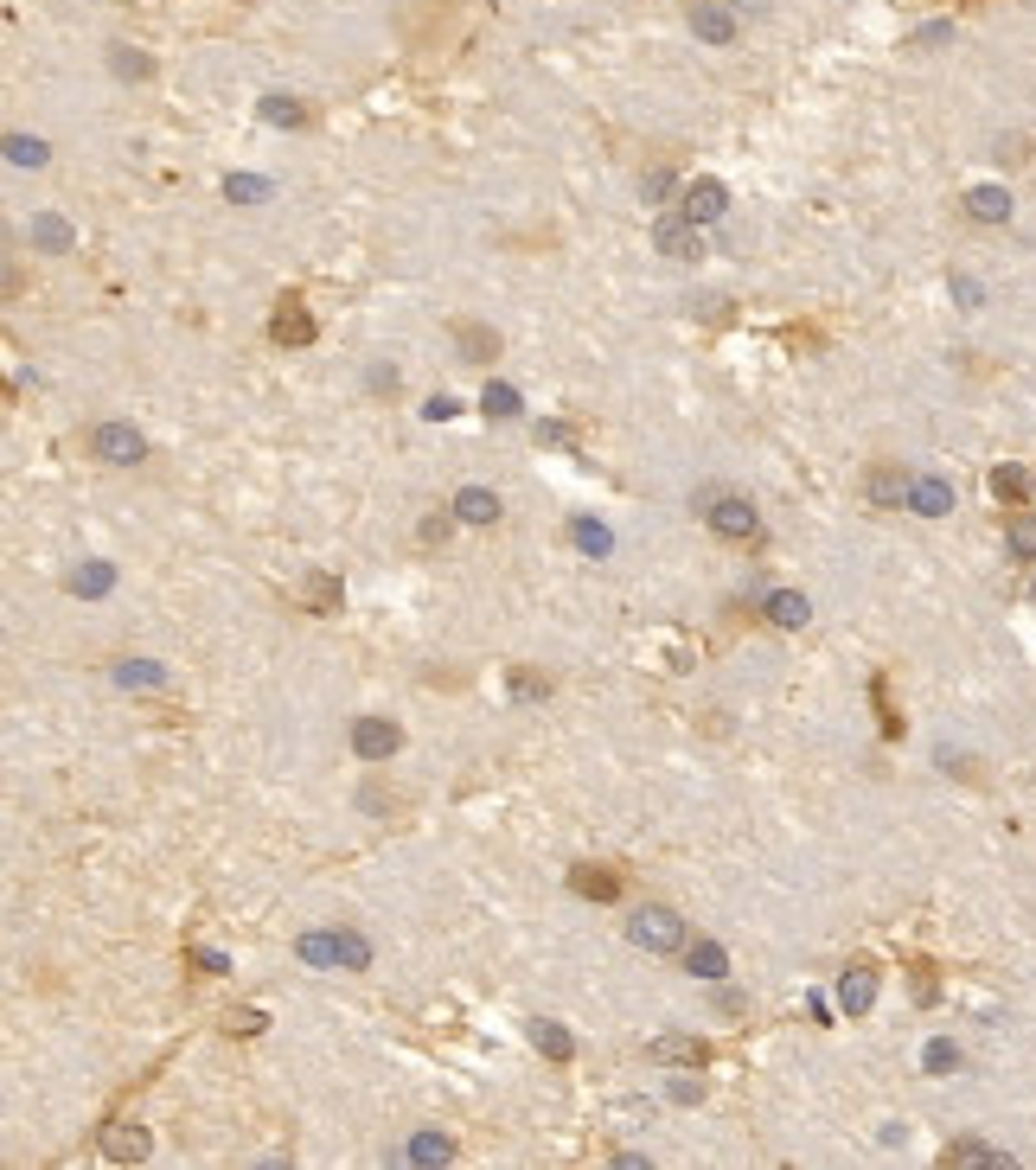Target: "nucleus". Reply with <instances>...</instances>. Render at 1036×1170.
<instances>
[{
	"instance_id": "obj_1",
	"label": "nucleus",
	"mask_w": 1036,
	"mask_h": 1170,
	"mask_svg": "<svg viewBox=\"0 0 1036 1170\" xmlns=\"http://www.w3.org/2000/svg\"><path fill=\"white\" fill-rule=\"evenodd\" d=\"M627 941H633V947H646V954H679V947H685V921H679L666 902H646V908H633Z\"/></svg>"
},
{
	"instance_id": "obj_2",
	"label": "nucleus",
	"mask_w": 1036,
	"mask_h": 1170,
	"mask_svg": "<svg viewBox=\"0 0 1036 1170\" xmlns=\"http://www.w3.org/2000/svg\"><path fill=\"white\" fill-rule=\"evenodd\" d=\"M704 518H710V531H717V538H756V531H761L756 505H749V499H736V492H717Z\"/></svg>"
},
{
	"instance_id": "obj_3",
	"label": "nucleus",
	"mask_w": 1036,
	"mask_h": 1170,
	"mask_svg": "<svg viewBox=\"0 0 1036 1170\" xmlns=\"http://www.w3.org/2000/svg\"><path fill=\"white\" fill-rule=\"evenodd\" d=\"M141 455H147L141 429H129V422H103V429H96V461H109V468H135Z\"/></svg>"
},
{
	"instance_id": "obj_4",
	"label": "nucleus",
	"mask_w": 1036,
	"mask_h": 1170,
	"mask_svg": "<svg viewBox=\"0 0 1036 1170\" xmlns=\"http://www.w3.org/2000/svg\"><path fill=\"white\" fill-rule=\"evenodd\" d=\"M397 723H384V717H358V729H352V749H358V761H391L397 755Z\"/></svg>"
},
{
	"instance_id": "obj_5",
	"label": "nucleus",
	"mask_w": 1036,
	"mask_h": 1170,
	"mask_svg": "<svg viewBox=\"0 0 1036 1170\" xmlns=\"http://www.w3.org/2000/svg\"><path fill=\"white\" fill-rule=\"evenodd\" d=\"M679 211H685L691 224H717V218L730 211V193H723V180H691L685 199H679Z\"/></svg>"
},
{
	"instance_id": "obj_6",
	"label": "nucleus",
	"mask_w": 1036,
	"mask_h": 1170,
	"mask_svg": "<svg viewBox=\"0 0 1036 1170\" xmlns=\"http://www.w3.org/2000/svg\"><path fill=\"white\" fill-rule=\"evenodd\" d=\"M653 244H659L666 257H679V263L704 257V237H697V224H691L685 211H679V218H659V224H653Z\"/></svg>"
},
{
	"instance_id": "obj_7",
	"label": "nucleus",
	"mask_w": 1036,
	"mask_h": 1170,
	"mask_svg": "<svg viewBox=\"0 0 1036 1170\" xmlns=\"http://www.w3.org/2000/svg\"><path fill=\"white\" fill-rule=\"evenodd\" d=\"M646 1055H653V1062H672V1068H704V1062H710V1042H704V1036H653Z\"/></svg>"
},
{
	"instance_id": "obj_8",
	"label": "nucleus",
	"mask_w": 1036,
	"mask_h": 1170,
	"mask_svg": "<svg viewBox=\"0 0 1036 1170\" xmlns=\"http://www.w3.org/2000/svg\"><path fill=\"white\" fill-rule=\"evenodd\" d=\"M103 1158H109V1165H141V1158H147V1132L129 1126V1119L103 1126Z\"/></svg>"
},
{
	"instance_id": "obj_9",
	"label": "nucleus",
	"mask_w": 1036,
	"mask_h": 1170,
	"mask_svg": "<svg viewBox=\"0 0 1036 1170\" xmlns=\"http://www.w3.org/2000/svg\"><path fill=\"white\" fill-rule=\"evenodd\" d=\"M838 1004H844V1017H864V1011L877 1004V972H870V965H851V972L838 978Z\"/></svg>"
},
{
	"instance_id": "obj_10",
	"label": "nucleus",
	"mask_w": 1036,
	"mask_h": 1170,
	"mask_svg": "<svg viewBox=\"0 0 1036 1170\" xmlns=\"http://www.w3.org/2000/svg\"><path fill=\"white\" fill-rule=\"evenodd\" d=\"M270 333H276V345H307L314 340V314H307L301 301H281L276 320H270Z\"/></svg>"
},
{
	"instance_id": "obj_11",
	"label": "nucleus",
	"mask_w": 1036,
	"mask_h": 1170,
	"mask_svg": "<svg viewBox=\"0 0 1036 1170\" xmlns=\"http://www.w3.org/2000/svg\"><path fill=\"white\" fill-rule=\"evenodd\" d=\"M691 32L710 39V45H730V39H736V19H730L717 0H697V6H691Z\"/></svg>"
},
{
	"instance_id": "obj_12",
	"label": "nucleus",
	"mask_w": 1036,
	"mask_h": 1170,
	"mask_svg": "<svg viewBox=\"0 0 1036 1170\" xmlns=\"http://www.w3.org/2000/svg\"><path fill=\"white\" fill-rule=\"evenodd\" d=\"M569 883H576V895L615 902V895H621V870H608V864H576V870H569Z\"/></svg>"
},
{
	"instance_id": "obj_13",
	"label": "nucleus",
	"mask_w": 1036,
	"mask_h": 1170,
	"mask_svg": "<svg viewBox=\"0 0 1036 1170\" xmlns=\"http://www.w3.org/2000/svg\"><path fill=\"white\" fill-rule=\"evenodd\" d=\"M967 211L979 218V224H1005V218H1011V193H1005V186H972Z\"/></svg>"
},
{
	"instance_id": "obj_14",
	"label": "nucleus",
	"mask_w": 1036,
	"mask_h": 1170,
	"mask_svg": "<svg viewBox=\"0 0 1036 1170\" xmlns=\"http://www.w3.org/2000/svg\"><path fill=\"white\" fill-rule=\"evenodd\" d=\"M908 505H915L921 518H941V512H954V486L947 481H915L908 486Z\"/></svg>"
},
{
	"instance_id": "obj_15",
	"label": "nucleus",
	"mask_w": 1036,
	"mask_h": 1170,
	"mask_svg": "<svg viewBox=\"0 0 1036 1170\" xmlns=\"http://www.w3.org/2000/svg\"><path fill=\"white\" fill-rule=\"evenodd\" d=\"M32 244H39V250H52V257H65L77 237H70V224L58 218V211H45V218H32Z\"/></svg>"
},
{
	"instance_id": "obj_16",
	"label": "nucleus",
	"mask_w": 1036,
	"mask_h": 1170,
	"mask_svg": "<svg viewBox=\"0 0 1036 1170\" xmlns=\"http://www.w3.org/2000/svg\"><path fill=\"white\" fill-rule=\"evenodd\" d=\"M532 1042H538L551 1062H569V1055H576V1036L563 1030V1024H551V1017H538V1024H532Z\"/></svg>"
},
{
	"instance_id": "obj_17",
	"label": "nucleus",
	"mask_w": 1036,
	"mask_h": 1170,
	"mask_svg": "<svg viewBox=\"0 0 1036 1170\" xmlns=\"http://www.w3.org/2000/svg\"><path fill=\"white\" fill-rule=\"evenodd\" d=\"M806 615H813L806 595H794V589H774V595H768V620H774V627H806Z\"/></svg>"
},
{
	"instance_id": "obj_18",
	"label": "nucleus",
	"mask_w": 1036,
	"mask_h": 1170,
	"mask_svg": "<svg viewBox=\"0 0 1036 1170\" xmlns=\"http://www.w3.org/2000/svg\"><path fill=\"white\" fill-rule=\"evenodd\" d=\"M941 1165H992V1170H1005L1011 1158H1005V1152H992V1145H979V1139H960V1145H947V1152H941Z\"/></svg>"
},
{
	"instance_id": "obj_19",
	"label": "nucleus",
	"mask_w": 1036,
	"mask_h": 1170,
	"mask_svg": "<svg viewBox=\"0 0 1036 1170\" xmlns=\"http://www.w3.org/2000/svg\"><path fill=\"white\" fill-rule=\"evenodd\" d=\"M301 595H307V608H314V615H333V608H340V582H333L327 569H314V576L301 582Z\"/></svg>"
},
{
	"instance_id": "obj_20",
	"label": "nucleus",
	"mask_w": 1036,
	"mask_h": 1170,
	"mask_svg": "<svg viewBox=\"0 0 1036 1170\" xmlns=\"http://www.w3.org/2000/svg\"><path fill=\"white\" fill-rule=\"evenodd\" d=\"M455 512H461L468 525H493V518H499V499H493L486 486H468V492L455 499Z\"/></svg>"
},
{
	"instance_id": "obj_21",
	"label": "nucleus",
	"mask_w": 1036,
	"mask_h": 1170,
	"mask_svg": "<svg viewBox=\"0 0 1036 1170\" xmlns=\"http://www.w3.org/2000/svg\"><path fill=\"white\" fill-rule=\"evenodd\" d=\"M455 340H461V358H468V365H486V358L499 352V333H486V327H455Z\"/></svg>"
},
{
	"instance_id": "obj_22",
	"label": "nucleus",
	"mask_w": 1036,
	"mask_h": 1170,
	"mask_svg": "<svg viewBox=\"0 0 1036 1170\" xmlns=\"http://www.w3.org/2000/svg\"><path fill=\"white\" fill-rule=\"evenodd\" d=\"M6 160H13V167H45L52 147H45L39 135H6Z\"/></svg>"
},
{
	"instance_id": "obj_23",
	"label": "nucleus",
	"mask_w": 1036,
	"mask_h": 1170,
	"mask_svg": "<svg viewBox=\"0 0 1036 1170\" xmlns=\"http://www.w3.org/2000/svg\"><path fill=\"white\" fill-rule=\"evenodd\" d=\"M263 122H276V129H301V122H307V109H301L294 96H263Z\"/></svg>"
},
{
	"instance_id": "obj_24",
	"label": "nucleus",
	"mask_w": 1036,
	"mask_h": 1170,
	"mask_svg": "<svg viewBox=\"0 0 1036 1170\" xmlns=\"http://www.w3.org/2000/svg\"><path fill=\"white\" fill-rule=\"evenodd\" d=\"M1011 556H1018V563H1036V512H1018V518H1011Z\"/></svg>"
},
{
	"instance_id": "obj_25",
	"label": "nucleus",
	"mask_w": 1036,
	"mask_h": 1170,
	"mask_svg": "<svg viewBox=\"0 0 1036 1170\" xmlns=\"http://www.w3.org/2000/svg\"><path fill=\"white\" fill-rule=\"evenodd\" d=\"M116 582V569L109 563H90V569H70V595H103Z\"/></svg>"
},
{
	"instance_id": "obj_26",
	"label": "nucleus",
	"mask_w": 1036,
	"mask_h": 1170,
	"mask_svg": "<svg viewBox=\"0 0 1036 1170\" xmlns=\"http://www.w3.org/2000/svg\"><path fill=\"white\" fill-rule=\"evenodd\" d=\"M723 947H717V941H697V947H691V972H697V978H723Z\"/></svg>"
},
{
	"instance_id": "obj_27",
	"label": "nucleus",
	"mask_w": 1036,
	"mask_h": 1170,
	"mask_svg": "<svg viewBox=\"0 0 1036 1170\" xmlns=\"http://www.w3.org/2000/svg\"><path fill=\"white\" fill-rule=\"evenodd\" d=\"M908 474H896V468H883V474H877V481H870V499H883V505H896V499H908Z\"/></svg>"
},
{
	"instance_id": "obj_28",
	"label": "nucleus",
	"mask_w": 1036,
	"mask_h": 1170,
	"mask_svg": "<svg viewBox=\"0 0 1036 1170\" xmlns=\"http://www.w3.org/2000/svg\"><path fill=\"white\" fill-rule=\"evenodd\" d=\"M333 965H352V972H358V965H371V947H365L358 934H333Z\"/></svg>"
},
{
	"instance_id": "obj_29",
	"label": "nucleus",
	"mask_w": 1036,
	"mask_h": 1170,
	"mask_svg": "<svg viewBox=\"0 0 1036 1170\" xmlns=\"http://www.w3.org/2000/svg\"><path fill=\"white\" fill-rule=\"evenodd\" d=\"M486 416H499V422H512V416H519V391H512V384H486Z\"/></svg>"
},
{
	"instance_id": "obj_30",
	"label": "nucleus",
	"mask_w": 1036,
	"mask_h": 1170,
	"mask_svg": "<svg viewBox=\"0 0 1036 1170\" xmlns=\"http://www.w3.org/2000/svg\"><path fill=\"white\" fill-rule=\"evenodd\" d=\"M992 492H998V499H1011V505H1018V499H1024V492H1031V474H1024V468H998V474H992Z\"/></svg>"
},
{
	"instance_id": "obj_31",
	"label": "nucleus",
	"mask_w": 1036,
	"mask_h": 1170,
	"mask_svg": "<svg viewBox=\"0 0 1036 1170\" xmlns=\"http://www.w3.org/2000/svg\"><path fill=\"white\" fill-rule=\"evenodd\" d=\"M410 1158H416V1165H448V1158H455V1145H448V1139H435V1132H422V1139L410 1145Z\"/></svg>"
},
{
	"instance_id": "obj_32",
	"label": "nucleus",
	"mask_w": 1036,
	"mask_h": 1170,
	"mask_svg": "<svg viewBox=\"0 0 1036 1170\" xmlns=\"http://www.w3.org/2000/svg\"><path fill=\"white\" fill-rule=\"evenodd\" d=\"M122 685H167V672H160V666H154V659H122Z\"/></svg>"
},
{
	"instance_id": "obj_33",
	"label": "nucleus",
	"mask_w": 1036,
	"mask_h": 1170,
	"mask_svg": "<svg viewBox=\"0 0 1036 1170\" xmlns=\"http://www.w3.org/2000/svg\"><path fill=\"white\" fill-rule=\"evenodd\" d=\"M947 1068H960V1049L941 1036V1042H928V1075H947Z\"/></svg>"
},
{
	"instance_id": "obj_34",
	"label": "nucleus",
	"mask_w": 1036,
	"mask_h": 1170,
	"mask_svg": "<svg viewBox=\"0 0 1036 1170\" xmlns=\"http://www.w3.org/2000/svg\"><path fill=\"white\" fill-rule=\"evenodd\" d=\"M109 65H116V77H147V70H154L135 45H116V58H109Z\"/></svg>"
},
{
	"instance_id": "obj_35",
	"label": "nucleus",
	"mask_w": 1036,
	"mask_h": 1170,
	"mask_svg": "<svg viewBox=\"0 0 1036 1170\" xmlns=\"http://www.w3.org/2000/svg\"><path fill=\"white\" fill-rule=\"evenodd\" d=\"M263 1024H270L263 1011H231V1017H224V1030H231V1036H257Z\"/></svg>"
},
{
	"instance_id": "obj_36",
	"label": "nucleus",
	"mask_w": 1036,
	"mask_h": 1170,
	"mask_svg": "<svg viewBox=\"0 0 1036 1170\" xmlns=\"http://www.w3.org/2000/svg\"><path fill=\"white\" fill-rule=\"evenodd\" d=\"M576 544H582V551H608V531H602V525H576Z\"/></svg>"
},
{
	"instance_id": "obj_37",
	"label": "nucleus",
	"mask_w": 1036,
	"mask_h": 1170,
	"mask_svg": "<svg viewBox=\"0 0 1036 1170\" xmlns=\"http://www.w3.org/2000/svg\"><path fill=\"white\" fill-rule=\"evenodd\" d=\"M947 39H954V26H947V19H941V26H921V32H915V39H908V45H947Z\"/></svg>"
},
{
	"instance_id": "obj_38",
	"label": "nucleus",
	"mask_w": 1036,
	"mask_h": 1170,
	"mask_svg": "<svg viewBox=\"0 0 1036 1170\" xmlns=\"http://www.w3.org/2000/svg\"><path fill=\"white\" fill-rule=\"evenodd\" d=\"M666 193H672V173H646L640 180V199H666Z\"/></svg>"
},
{
	"instance_id": "obj_39",
	"label": "nucleus",
	"mask_w": 1036,
	"mask_h": 1170,
	"mask_svg": "<svg viewBox=\"0 0 1036 1170\" xmlns=\"http://www.w3.org/2000/svg\"><path fill=\"white\" fill-rule=\"evenodd\" d=\"M455 410H461V404H455V397H429V410H422V416H429V422H448V416H455Z\"/></svg>"
},
{
	"instance_id": "obj_40",
	"label": "nucleus",
	"mask_w": 1036,
	"mask_h": 1170,
	"mask_svg": "<svg viewBox=\"0 0 1036 1170\" xmlns=\"http://www.w3.org/2000/svg\"><path fill=\"white\" fill-rule=\"evenodd\" d=\"M224 193H231V199H263V186H257V180H224Z\"/></svg>"
},
{
	"instance_id": "obj_41",
	"label": "nucleus",
	"mask_w": 1036,
	"mask_h": 1170,
	"mask_svg": "<svg viewBox=\"0 0 1036 1170\" xmlns=\"http://www.w3.org/2000/svg\"><path fill=\"white\" fill-rule=\"evenodd\" d=\"M538 442H551V448H569V429H563V422H545V429H538Z\"/></svg>"
},
{
	"instance_id": "obj_42",
	"label": "nucleus",
	"mask_w": 1036,
	"mask_h": 1170,
	"mask_svg": "<svg viewBox=\"0 0 1036 1170\" xmlns=\"http://www.w3.org/2000/svg\"><path fill=\"white\" fill-rule=\"evenodd\" d=\"M512 691H519V697H545V685H538L532 672H519V679H512Z\"/></svg>"
},
{
	"instance_id": "obj_43",
	"label": "nucleus",
	"mask_w": 1036,
	"mask_h": 1170,
	"mask_svg": "<svg viewBox=\"0 0 1036 1170\" xmlns=\"http://www.w3.org/2000/svg\"><path fill=\"white\" fill-rule=\"evenodd\" d=\"M697 1094H704V1088H697V1081H672V1101H679V1106H691V1101H697Z\"/></svg>"
},
{
	"instance_id": "obj_44",
	"label": "nucleus",
	"mask_w": 1036,
	"mask_h": 1170,
	"mask_svg": "<svg viewBox=\"0 0 1036 1170\" xmlns=\"http://www.w3.org/2000/svg\"><path fill=\"white\" fill-rule=\"evenodd\" d=\"M193 960L206 965V972H224V965H231V960H224V954H211V947H199V954H193Z\"/></svg>"
}]
</instances>
